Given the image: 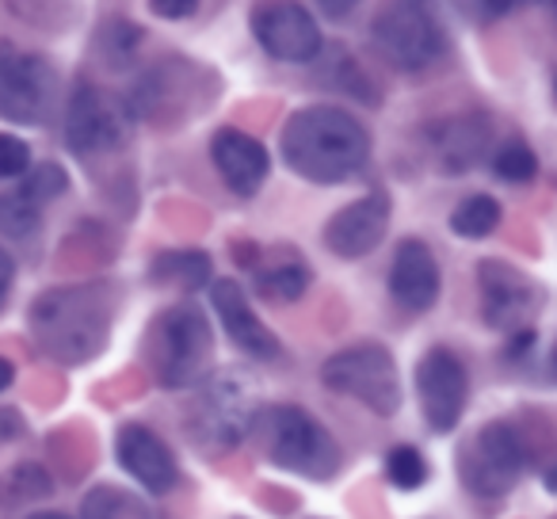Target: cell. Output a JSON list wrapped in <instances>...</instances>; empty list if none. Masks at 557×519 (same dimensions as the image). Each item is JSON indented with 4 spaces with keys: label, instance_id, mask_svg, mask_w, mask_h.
Segmentation results:
<instances>
[{
    "label": "cell",
    "instance_id": "7a4b0ae2",
    "mask_svg": "<svg viewBox=\"0 0 557 519\" xmlns=\"http://www.w3.org/2000/svg\"><path fill=\"white\" fill-rule=\"evenodd\" d=\"M283 161L290 172H298L310 184H341L356 176L371 153L367 131L341 108H302L283 126Z\"/></svg>",
    "mask_w": 557,
    "mask_h": 519
},
{
    "label": "cell",
    "instance_id": "9c48e42d",
    "mask_svg": "<svg viewBox=\"0 0 557 519\" xmlns=\"http://www.w3.org/2000/svg\"><path fill=\"white\" fill-rule=\"evenodd\" d=\"M527 466V447L519 432L504 420L485 424L473 435L470 450L462 455L458 470H462V485L478 496H500L519 481Z\"/></svg>",
    "mask_w": 557,
    "mask_h": 519
},
{
    "label": "cell",
    "instance_id": "7c38bea8",
    "mask_svg": "<svg viewBox=\"0 0 557 519\" xmlns=\"http://www.w3.org/2000/svg\"><path fill=\"white\" fill-rule=\"evenodd\" d=\"M478 280L485 321L500 333H523L534 313L542 310V291L504 260H485L478 268Z\"/></svg>",
    "mask_w": 557,
    "mask_h": 519
},
{
    "label": "cell",
    "instance_id": "f546056e",
    "mask_svg": "<svg viewBox=\"0 0 557 519\" xmlns=\"http://www.w3.org/2000/svg\"><path fill=\"white\" fill-rule=\"evenodd\" d=\"M149 4L161 20H184L199 9V0H149Z\"/></svg>",
    "mask_w": 557,
    "mask_h": 519
},
{
    "label": "cell",
    "instance_id": "836d02e7",
    "mask_svg": "<svg viewBox=\"0 0 557 519\" xmlns=\"http://www.w3.org/2000/svg\"><path fill=\"white\" fill-rule=\"evenodd\" d=\"M470 4L481 12V16H504V12H508L516 0H470Z\"/></svg>",
    "mask_w": 557,
    "mask_h": 519
},
{
    "label": "cell",
    "instance_id": "9a60e30c",
    "mask_svg": "<svg viewBox=\"0 0 557 519\" xmlns=\"http://www.w3.org/2000/svg\"><path fill=\"white\" fill-rule=\"evenodd\" d=\"M119 462L134 481L149 489V493H169L180 481L176 455L169 450V443L157 432H149L146 424H123L119 428Z\"/></svg>",
    "mask_w": 557,
    "mask_h": 519
},
{
    "label": "cell",
    "instance_id": "ffe728a7",
    "mask_svg": "<svg viewBox=\"0 0 557 519\" xmlns=\"http://www.w3.org/2000/svg\"><path fill=\"white\" fill-rule=\"evenodd\" d=\"M149 280L161 287L195 291L210 280V256L195 252V248H180V252H161L149 268Z\"/></svg>",
    "mask_w": 557,
    "mask_h": 519
},
{
    "label": "cell",
    "instance_id": "e575fe53",
    "mask_svg": "<svg viewBox=\"0 0 557 519\" xmlns=\"http://www.w3.org/2000/svg\"><path fill=\"white\" fill-rule=\"evenodd\" d=\"M12 379H16V367H12L9 359H0V390H9Z\"/></svg>",
    "mask_w": 557,
    "mask_h": 519
},
{
    "label": "cell",
    "instance_id": "5bb4252c",
    "mask_svg": "<svg viewBox=\"0 0 557 519\" xmlns=\"http://www.w3.org/2000/svg\"><path fill=\"white\" fill-rule=\"evenodd\" d=\"M386 230H389V199L386 191H371L329 218L325 248L333 256H344V260H359V256L374 252L382 245Z\"/></svg>",
    "mask_w": 557,
    "mask_h": 519
},
{
    "label": "cell",
    "instance_id": "5b68a950",
    "mask_svg": "<svg viewBox=\"0 0 557 519\" xmlns=\"http://www.w3.org/2000/svg\"><path fill=\"white\" fill-rule=\"evenodd\" d=\"M260 420V394L237 371L214 374L191 409V435L207 450H233Z\"/></svg>",
    "mask_w": 557,
    "mask_h": 519
},
{
    "label": "cell",
    "instance_id": "4316f807",
    "mask_svg": "<svg viewBox=\"0 0 557 519\" xmlns=\"http://www.w3.org/2000/svg\"><path fill=\"white\" fill-rule=\"evenodd\" d=\"M386 473L397 489H409L412 493V489H420L428 481V462L417 447H394L386 458Z\"/></svg>",
    "mask_w": 557,
    "mask_h": 519
},
{
    "label": "cell",
    "instance_id": "cb8c5ba5",
    "mask_svg": "<svg viewBox=\"0 0 557 519\" xmlns=\"http://www.w3.org/2000/svg\"><path fill=\"white\" fill-rule=\"evenodd\" d=\"M39 218H42V202L27 191L24 184L12 187V191L0 195V233L12 240H24L39 230Z\"/></svg>",
    "mask_w": 557,
    "mask_h": 519
},
{
    "label": "cell",
    "instance_id": "83f0119b",
    "mask_svg": "<svg viewBox=\"0 0 557 519\" xmlns=\"http://www.w3.org/2000/svg\"><path fill=\"white\" fill-rule=\"evenodd\" d=\"M24 187L42 202V207H47L50 199H58V195L70 187V180H65V172L58 169V164H39V169H35L32 176L24 180Z\"/></svg>",
    "mask_w": 557,
    "mask_h": 519
},
{
    "label": "cell",
    "instance_id": "d4e9b609",
    "mask_svg": "<svg viewBox=\"0 0 557 519\" xmlns=\"http://www.w3.org/2000/svg\"><path fill=\"white\" fill-rule=\"evenodd\" d=\"M496 225H500V202H496L493 195H470V199L458 202L455 214H450V230L470 240L488 237Z\"/></svg>",
    "mask_w": 557,
    "mask_h": 519
},
{
    "label": "cell",
    "instance_id": "8fae6325",
    "mask_svg": "<svg viewBox=\"0 0 557 519\" xmlns=\"http://www.w3.org/2000/svg\"><path fill=\"white\" fill-rule=\"evenodd\" d=\"M252 35L278 62H313L321 54L318 20L298 0H263L252 12Z\"/></svg>",
    "mask_w": 557,
    "mask_h": 519
},
{
    "label": "cell",
    "instance_id": "f1b7e54d",
    "mask_svg": "<svg viewBox=\"0 0 557 519\" xmlns=\"http://www.w3.org/2000/svg\"><path fill=\"white\" fill-rule=\"evenodd\" d=\"M32 164V149L27 141L12 138V134H0V180H16Z\"/></svg>",
    "mask_w": 557,
    "mask_h": 519
},
{
    "label": "cell",
    "instance_id": "7402d4cb",
    "mask_svg": "<svg viewBox=\"0 0 557 519\" xmlns=\"http://www.w3.org/2000/svg\"><path fill=\"white\" fill-rule=\"evenodd\" d=\"M50 493H54V478L35 462L16 466V470H9L0 478V504H9V508L39 504V501H47Z\"/></svg>",
    "mask_w": 557,
    "mask_h": 519
},
{
    "label": "cell",
    "instance_id": "277c9868",
    "mask_svg": "<svg viewBox=\"0 0 557 519\" xmlns=\"http://www.w3.org/2000/svg\"><path fill=\"white\" fill-rule=\"evenodd\" d=\"M210 356H214V333H210L207 318L195 306H172L161 313L149 336V359H153V374L161 386L187 390L207 374Z\"/></svg>",
    "mask_w": 557,
    "mask_h": 519
},
{
    "label": "cell",
    "instance_id": "d590c367",
    "mask_svg": "<svg viewBox=\"0 0 557 519\" xmlns=\"http://www.w3.org/2000/svg\"><path fill=\"white\" fill-rule=\"evenodd\" d=\"M27 519H70V516H62V511H35V516H27Z\"/></svg>",
    "mask_w": 557,
    "mask_h": 519
},
{
    "label": "cell",
    "instance_id": "ac0fdd59",
    "mask_svg": "<svg viewBox=\"0 0 557 519\" xmlns=\"http://www.w3.org/2000/svg\"><path fill=\"white\" fill-rule=\"evenodd\" d=\"M210 157H214V169L222 172V180L230 184V191L237 195H256L260 184L268 180L271 157L252 134L233 131V126H222V131L210 138Z\"/></svg>",
    "mask_w": 557,
    "mask_h": 519
},
{
    "label": "cell",
    "instance_id": "e0dca14e",
    "mask_svg": "<svg viewBox=\"0 0 557 519\" xmlns=\"http://www.w3.org/2000/svg\"><path fill=\"white\" fill-rule=\"evenodd\" d=\"M210 302H214L218 318H222L225 336H230L245 356H252V359H275L278 356V341L271 336V329L252 313V306H248V298H245V291H240L237 280H218L214 287H210Z\"/></svg>",
    "mask_w": 557,
    "mask_h": 519
},
{
    "label": "cell",
    "instance_id": "603a6c76",
    "mask_svg": "<svg viewBox=\"0 0 557 519\" xmlns=\"http://www.w3.org/2000/svg\"><path fill=\"white\" fill-rule=\"evenodd\" d=\"M81 519H149L141 496L126 493L119 485H96L81 504Z\"/></svg>",
    "mask_w": 557,
    "mask_h": 519
},
{
    "label": "cell",
    "instance_id": "d6986e66",
    "mask_svg": "<svg viewBox=\"0 0 557 519\" xmlns=\"http://www.w3.org/2000/svg\"><path fill=\"white\" fill-rule=\"evenodd\" d=\"M493 131H488V119L481 115H462L455 123H443L435 134V161L443 172H466L485 157Z\"/></svg>",
    "mask_w": 557,
    "mask_h": 519
},
{
    "label": "cell",
    "instance_id": "8992f818",
    "mask_svg": "<svg viewBox=\"0 0 557 519\" xmlns=\"http://www.w3.org/2000/svg\"><path fill=\"white\" fill-rule=\"evenodd\" d=\"M271 462L295 470L302 478H333L341 470V447L336 440L298 405H278L263 417Z\"/></svg>",
    "mask_w": 557,
    "mask_h": 519
},
{
    "label": "cell",
    "instance_id": "d6a6232c",
    "mask_svg": "<svg viewBox=\"0 0 557 519\" xmlns=\"http://www.w3.org/2000/svg\"><path fill=\"white\" fill-rule=\"evenodd\" d=\"M24 432V420H20V412H9L0 409V440H12V435Z\"/></svg>",
    "mask_w": 557,
    "mask_h": 519
},
{
    "label": "cell",
    "instance_id": "ba28073f",
    "mask_svg": "<svg viewBox=\"0 0 557 519\" xmlns=\"http://www.w3.org/2000/svg\"><path fill=\"white\" fill-rule=\"evenodd\" d=\"M58 100V73L47 58L24 47L0 42V119L39 126L50 119Z\"/></svg>",
    "mask_w": 557,
    "mask_h": 519
},
{
    "label": "cell",
    "instance_id": "44dd1931",
    "mask_svg": "<svg viewBox=\"0 0 557 519\" xmlns=\"http://www.w3.org/2000/svg\"><path fill=\"white\" fill-rule=\"evenodd\" d=\"M256 287H260V295L271 298V302H295V298H302L306 287H310V272H306V264L298 256H278L275 264L260 268Z\"/></svg>",
    "mask_w": 557,
    "mask_h": 519
},
{
    "label": "cell",
    "instance_id": "3957f363",
    "mask_svg": "<svg viewBox=\"0 0 557 519\" xmlns=\"http://www.w3.org/2000/svg\"><path fill=\"white\" fill-rule=\"evenodd\" d=\"M371 32L379 54L405 73L428 70L447 50V27H443L435 0H386Z\"/></svg>",
    "mask_w": 557,
    "mask_h": 519
},
{
    "label": "cell",
    "instance_id": "6da1fadb",
    "mask_svg": "<svg viewBox=\"0 0 557 519\" xmlns=\"http://www.w3.org/2000/svg\"><path fill=\"white\" fill-rule=\"evenodd\" d=\"M119 295L111 283H77L47 291L32 306L35 344L58 363H88L103 351L115 321Z\"/></svg>",
    "mask_w": 557,
    "mask_h": 519
},
{
    "label": "cell",
    "instance_id": "30bf717a",
    "mask_svg": "<svg viewBox=\"0 0 557 519\" xmlns=\"http://www.w3.org/2000/svg\"><path fill=\"white\" fill-rule=\"evenodd\" d=\"M466 394H470V382H466L462 359L450 348H432L417 363V397L424 420L435 435H447L458 428L466 409Z\"/></svg>",
    "mask_w": 557,
    "mask_h": 519
},
{
    "label": "cell",
    "instance_id": "1f68e13d",
    "mask_svg": "<svg viewBox=\"0 0 557 519\" xmlns=\"http://www.w3.org/2000/svg\"><path fill=\"white\" fill-rule=\"evenodd\" d=\"M318 4H321V12H325L329 20H344V16H351V12H356L359 0H318Z\"/></svg>",
    "mask_w": 557,
    "mask_h": 519
},
{
    "label": "cell",
    "instance_id": "4fadbf2b",
    "mask_svg": "<svg viewBox=\"0 0 557 519\" xmlns=\"http://www.w3.org/2000/svg\"><path fill=\"white\" fill-rule=\"evenodd\" d=\"M126 119L100 88H92L88 81H81L70 96V115H65V141L77 157H96L111 153L123 146Z\"/></svg>",
    "mask_w": 557,
    "mask_h": 519
},
{
    "label": "cell",
    "instance_id": "52a82bcc",
    "mask_svg": "<svg viewBox=\"0 0 557 519\" xmlns=\"http://www.w3.org/2000/svg\"><path fill=\"white\" fill-rule=\"evenodd\" d=\"M321 382L333 394L356 397L379 417H394L401 405V379H397V363L382 344H356L344 348L321 367Z\"/></svg>",
    "mask_w": 557,
    "mask_h": 519
},
{
    "label": "cell",
    "instance_id": "2e32d148",
    "mask_svg": "<svg viewBox=\"0 0 557 519\" xmlns=\"http://www.w3.org/2000/svg\"><path fill=\"white\" fill-rule=\"evenodd\" d=\"M389 295L401 310L424 313L440 298V264L424 240L409 237L397 245L394 268H389Z\"/></svg>",
    "mask_w": 557,
    "mask_h": 519
},
{
    "label": "cell",
    "instance_id": "4dcf8cb0",
    "mask_svg": "<svg viewBox=\"0 0 557 519\" xmlns=\"http://www.w3.org/2000/svg\"><path fill=\"white\" fill-rule=\"evenodd\" d=\"M12 280H16V264H12V256L0 248V310H4V302H9Z\"/></svg>",
    "mask_w": 557,
    "mask_h": 519
},
{
    "label": "cell",
    "instance_id": "8d00e7d4",
    "mask_svg": "<svg viewBox=\"0 0 557 519\" xmlns=\"http://www.w3.org/2000/svg\"><path fill=\"white\" fill-rule=\"evenodd\" d=\"M531 4H542V9H549V4H554V0H531Z\"/></svg>",
    "mask_w": 557,
    "mask_h": 519
},
{
    "label": "cell",
    "instance_id": "484cf974",
    "mask_svg": "<svg viewBox=\"0 0 557 519\" xmlns=\"http://www.w3.org/2000/svg\"><path fill=\"white\" fill-rule=\"evenodd\" d=\"M493 169L508 184H527L539 172V157H534V149L527 141H508V146H500L493 153Z\"/></svg>",
    "mask_w": 557,
    "mask_h": 519
}]
</instances>
